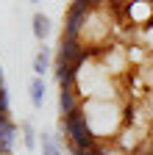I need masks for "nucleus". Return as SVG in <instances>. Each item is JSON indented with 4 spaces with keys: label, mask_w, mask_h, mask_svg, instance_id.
<instances>
[{
    "label": "nucleus",
    "mask_w": 153,
    "mask_h": 155,
    "mask_svg": "<svg viewBox=\"0 0 153 155\" xmlns=\"http://www.w3.org/2000/svg\"><path fill=\"white\" fill-rule=\"evenodd\" d=\"M47 69H50V50H47V47H42L39 53L33 55V72H36V78H42Z\"/></svg>",
    "instance_id": "obj_4"
},
{
    "label": "nucleus",
    "mask_w": 153,
    "mask_h": 155,
    "mask_svg": "<svg viewBox=\"0 0 153 155\" xmlns=\"http://www.w3.org/2000/svg\"><path fill=\"white\" fill-rule=\"evenodd\" d=\"M33 3H39V0H33Z\"/></svg>",
    "instance_id": "obj_9"
},
{
    "label": "nucleus",
    "mask_w": 153,
    "mask_h": 155,
    "mask_svg": "<svg viewBox=\"0 0 153 155\" xmlns=\"http://www.w3.org/2000/svg\"><path fill=\"white\" fill-rule=\"evenodd\" d=\"M20 130H23V144H25V150H33L36 144H39V139H36L39 133L33 130V125H31V122H23V125H20Z\"/></svg>",
    "instance_id": "obj_6"
},
{
    "label": "nucleus",
    "mask_w": 153,
    "mask_h": 155,
    "mask_svg": "<svg viewBox=\"0 0 153 155\" xmlns=\"http://www.w3.org/2000/svg\"><path fill=\"white\" fill-rule=\"evenodd\" d=\"M31 25H33V36L39 39V42H45V39L50 36V19H47L45 14L36 11V14H33V19H31Z\"/></svg>",
    "instance_id": "obj_3"
},
{
    "label": "nucleus",
    "mask_w": 153,
    "mask_h": 155,
    "mask_svg": "<svg viewBox=\"0 0 153 155\" xmlns=\"http://www.w3.org/2000/svg\"><path fill=\"white\" fill-rule=\"evenodd\" d=\"M98 3H100V6H103V3H109V0H98Z\"/></svg>",
    "instance_id": "obj_8"
},
{
    "label": "nucleus",
    "mask_w": 153,
    "mask_h": 155,
    "mask_svg": "<svg viewBox=\"0 0 153 155\" xmlns=\"http://www.w3.org/2000/svg\"><path fill=\"white\" fill-rule=\"evenodd\" d=\"M86 19H89V11H84V8H78V6H70L67 14H64V31H61V33L81 39V31H84V25H86Z\"/></svg>",
    "instance_id": "obj_1"
},
{
    "label": "nucleus",
    "mask_w": 153,
    "mask_h": 155,
    "mask_svg": "<svg viewBox=\"0 0 153 155\" xmlns=\"http://www.w3.org/2000/svg\"><path fill=\"white\" fill-rule=\"evenodd\" d=\"M28 91H31V105H33V108H42V103H45V91H47L45 81H42V78H33L31 86H28Z\"/></svg>",
    "instance_id": "obj_2"
},
{
    "label": "nucleus",
    "mask_w": 153,
    "mask_h": 155,
    "mask_svg": "<svg viewBox=\"0 0 153 155\" xmlns=\"http://www.w3.org/2000/svg\"><path fill=\"white\" fill-rule=\"evenodd\" d=\"M39 144H42V155H64L61 147H59V141H56L53 136H47V133L39 136Z\"/></svg>",
    "instance_id": "obj_5"
},
{
    "label": "nucleus",
    "mask_w": 153,
    "mask_h": 155,
    "mask_svg": "<svg viewBox=\"0 0 153 155\" xmlns=\"http://www.w3.org/2000/svg\"><path fill=\"white\" fill-rule=\"evenodd\" d=\"M139 36H142V42H145V47H148V50H153V19H150L148 25H142Z\"/></svg>",
    "instance_id": "obj_7"
}]
</instances>
